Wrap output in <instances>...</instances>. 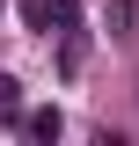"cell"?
I'll use <instances>...</instances> for the list:
<instances>
[{
    "mask_svg": "<svg viewBox=\"0 0 139 146\" xmlns=\"http://www.w3.org/2000/svg\"><path fill=\"white\" fill-rule=\"evenodd\" d=\"M0 117H7V124L22 117V80H15V73H0Z\"/></svg>",
    "mask_w": 139,
    "mask_h": 146,
    "instance_id": "277c9868",
    "label": "cell"
},
{
    "mask_svg": "<svg viewBox=\"0 0 139 146\" xmlns=\"http://www.w3.org/2000/svg\"><path fill=\"white\" fill-rule=\"evenodd\" d=\"M81 58H88V36L66 29V36H59V73H81Z\"/></svg>",
    "mask_w": 139,
    "mask_h": 146,
    "instance_id": "3957f363",
    "label": "cell"
},
{
    "mask_svg": "<svg viewBox=\"0 0 139 146\" xmlns=\"http://www.w3.org/2000/svg\"><path fill=\"white\" fill-rule=\"evenodd\" d=\"M110 22H117V36H132V22H139V0H110Z\"/></svg>",
    "mask_w": 139,
    "mask_h": 146,
    "instance_id": "5b68a950",
    "label": "cell"
},
{
    "mask_svg": "<svg viewBox=\"0 0 139 146\" xmlns=\"http://www.w3.org/2000/svg\"><path fill=\"white\" fill-rule=\"evenodd\" d=\"M15 131H29V139H44V146H51L59 131H66V117H59V110H22V117H15Z\"/></svg>",
    "mask_w": 139,
    "mask_h": 146,
    "instance_id": "7a4b0ae2",
    "label": "cell"
},
{
    "mask_svg": "<svg viewBox=\"0 0 139 146\" xmlns=\"http://www.w3.org/2000/svg\"><path fill=\"white\" fill-rule=\"evenodd\" d=\"M22 22L66 36V29H81V0H22Z\"/></svg>",
    "mask_w": 139,
    "mask_h": 146,
    "instance_id": "6da1fadb",
    "label": "cell"
}]
</instances>
